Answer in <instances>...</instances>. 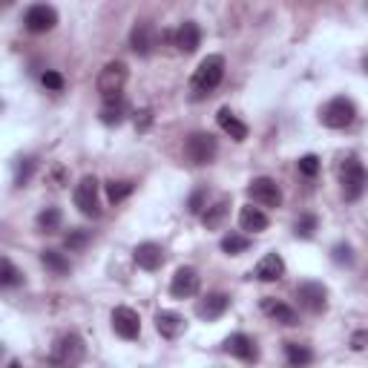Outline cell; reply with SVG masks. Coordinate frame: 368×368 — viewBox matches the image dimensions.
Wrapping results in <instances>:
<instances>
[{
    "mask_svg": "<svg viewBox=\"0 0 368 368\" xmlns=\"http://www.w3.org/2000/svg\"><path fill=\"white\" fill-rule=\"evenodd\" d=\"M199 285H201V276L196 268H179L170 282V293L175 299H190L199 293Z\"/></svg>",
    "mask_w": 368,
    "mask_h": 368,
    "instance_id": "obj_11",
    "label": "cell"
},
{
    "mask_svg": "<svg viewBox=\"0 0 368 368\" xmlns=\"http://www.w3.org/2000/svg\"><path fill=\"white\" fill-rule=\"evenodd\" d=\"M363 72H365V75H368V55L363 58Z\"/></svg>",
    "mask_w": 368,
    "mask_h": 368,
    "instance_id": "obj_40",
    "label": "cell"
},
{
    "mask_svg": "<svg viewBox=\"0 0 368 368\" xmlns=\"http://www.w3.org/2000/svg\"><path fill=\"white\" fill-rule=\"evenodd\" d=\"M72 199H75V208L84 216H93V219L101 216V208H98V179H95V175H84V179L75 184Z\"/></svg>",
    "mask_w": 368,
    "mask_h": 368,
    "instance_id": "obj_7",
    "label": "cell"
},
{
    "mask_svg": "<svg viewBox=\"0 0 368 368\" xmlns=\"http://www.w3.org/2000/svg\"><path fill=\"white\" fill-rule=\"evenodd\" d=\"M32 173H35V158H21L18 161V175H14V184L26 187L29 179H32Z\"/></svg>",
    "mask_w": 368,
    "mask_h": 368,
    "instance_id": "obj_33",
    "label": "cell"
},
{
    "mask_svg": "<svg viewBox=\"0 0 368 368\" xmlns=\"http://www.w3.org/2000/svg\"><path fill=\"white\" fill-rule=\"evenodd\" d=\"M81 360H84V343H81V336H78V334H64V336H58L49 363H55V365H75V363H81Z\"/></svg>",
    "mask_w": 368,
    "mask_h": 368,
    "instance_id": "obj_8",
    "label": "cell"
},
{
    "mask_svg": "<svg viewBox=\"0 0 368 368\" xmlns=\"http://www.w3.org/2000/svg\"><path fill=\"white\" fill-rule=\"evenodd\" d=\"M132 259L141 271H158L164 265V247L156 242H141L136 250H132Z\"/></svg>",
    "mask_w": 368,
    "mask_h": 368,
    "instance_id": "obj_14",
    "label": "cell"
},
{
    "mask_svg": "<svg viewBox=\"0 0 368 368\" xmlns=\"http://www.w3.org/2000/svg\"><path fill=\"white\" fill-rule=\"evenodd\" d=\"M354 119H357V107H354V101L345 98V95L331 98L319 112V121L328 130H345V127L354 124Z\"/></svg>",
    "mask_w": 368,
    "mask_h": 368,
    "instance_id": "obj_3",
    "label": "cell"
},
{
    "mask_svg": "<svg viewBox=\"0 0 368 368\" xmlns=\"http://www.w3.org/2000/svg\"><path fill=\"white\" fill-rule=\"evenodd\" d=\"M317 225H319V219L314 213H305L297 219V225H293V233H297L299 239H311L314 233H317Z\"/></svg>",
    "mask_w": 368,
    "mask_h": 368,
    "instance_id": "obj_30",
    "label": "cell"
},
{
    "mask_svg": "<svg viewBox=\"0 0 368 368\" xmlns=\"http://www.w3.org/2000/svg\"><path fill=\"white\" fill-rule=\"evenodd\" d=\"M64 245H66V250H84L86 245H90V233L81 230V228L69 230V233H66V239H64Z\"/></svg>",
    "mask_w": 368,
    "mask_h": 368,
    "instance_id": "obj_32",
    "label": "cell"
},
{
    "mask_svg": "<svg viewBox=\"0 0 368 368\" xmlns=\"http://www.w3.org/2000/svg\"><path fill=\"white\" fill-rule=\"evenodd\" d=\"M156 40H158V32H156V26L150 21H141L132 26V35H130V47L136 55H150L153 47H156Z\"/></svg>",
    "mask_w": 368,
    "mask_h": 368,
    "instance_id": "obj_13",
    "label": "cell"
},
{
    "mask_svg": "<svg viewBox=\"0 0 368 368\" xmlns=\"http://www.w3.org/2000/svg\"><path fill=\"white\" fill-rule=\"evenodd\" d=\"M247 196L256 204H262V208H279V204H282V190H279V184L271 179V175H259V179L250 182Z\"/></svg>",
    "mask_w": 368,
    "mask_h": 368,
    "instance_id": "obj_9",
    "label": "cell"
},
{
    "mask_svg": "<svg viewBox=\"0 0 368 368\" xmlns=\"http://www.w3.org/2000/svg\"><path fill=\"white\" fill-rule=\"evenodd\" d=\"M124 101H104V110H101V121H104L107 127H115V124H121L124 121Z\"/></svg>",
    "mask_w": 368,
    "mask_h": 368,
    "instance_id": "obj_27",
    "label": "cell"
},
{
    "mask_svg": "<svg viewBox=\"0 0 368 368\" xmlns=\"http://www.w3.org/2000/svg\"><path fill=\"white\" fill-rule=\"evenodd\" d=\"M40 81H43V86H47V90H52V93H61V90H64V75H61V72H55V69L43 72Z\"/></svg>",
    "mask_w": 368,
    "mask_h": 368,
    "instance_id": "obj_35",
    "label": "cell"
},
{
    "mask_svg": "<svg viewBox=\"0 0 368 368\" xmlns=\"http://www.w3.org/2000/svg\"><path fill=\"white\" fill-rule=\"evenodd\" d=\"M184 328H187V322L182 314H175V311H158L156 314V331L164 336V340H179Z\"/></svg>",
    "mask_w": 368,
    "mask_h": 368,
    "instance_id": "obj_17",
    "label": "cell"
},
{
    "mask_svg": "<svg viewBox=\"0 0 368 368\" xmlns=\"http://www.w3.org/2000/svg\"><path fill=\"white\" fill-rule=\"evenodd\" d=\"M340 184H343V196L345 201H357L368 190V170L360 164V158H345L340 167Z\"/></svg>",
    "mask_w": 368,
    "mask_h": 368,
    "instance_id": "obj_2",
    "label": "cell"
},
{
    "mask_svg": "<svg viewBox=\"0 0 368 368\" xmlns=\"http://www.w3.org/2000/svg\"><path fill=\"white\" fill-rule=\"evenodd\" d=\"M204 199H208V190L199 187L196 193L190 196V201H187V210H190V213H204Z\"/></svg>",
    "mask_w": 368,
    "mask_h": 368,
    "instance_id": "obj_37",
    "label": "cell"
},
{
    "mask_svg": "<svg viewBox=\"0 0 368 368\" xmlns=\"http://www.w3.org/2000/svg\"><path fill=\"white\" fill-rule=\"evenodd\" d=\"M331 259H334L336 265H351V262H354V247L345 245V242L334 245V247H331Z\"/></svg>",
    "mask_w": 368,
    "mask_h": 368,
    "instance_id": "obj_34",
    "label": "cell"
},
{
    "mask_svg": "<svg viewBox=\"0 0 368 368\" xmlns=\"http://www.w3.org/2000/svg\"><path fill=\"white\" fill-rule=\"evenodd\" d=\"M216 121H219V127H222L233 141H245V138H247V124H242L236 115L230 112V107H222V110H219Z\"/></svg>",
    "mask_w": 368,
    "mask_h": 368,
    "instance_id": "obj_21",
    "label": "cell"
},
{
    "mask_svg": "<svg viewBox=\"0 0 368 368\" xmlns=\"http://www.w3.org/2000/svg\"><path fill=\"white\" fill-rule=\"evenodd\" d=\"M225 351H228V354H233V357L245 360V363H254L259 357V348H256V343L250 340L247 334H230L225 340Z\"/></svg>",
    "mask_w": 368,
    "mask_h": 368,
    "instance_id": "obj_19",
    "label": "cell"
},
{
    "mask_svg": "<svg viewBox=\"0 0 368 368\" xmlns=\"http://www.w3.org/2000/svg\"><path fill=\"white\" fill-rule=\"evenodd\" d=\"M247 247H250V239L245 236V233H228V236L222 239V250L228 256H239Z\"/></svg>",
    "mask_w": 368,
    "mask_h": 368,
    "instance_id": "obj_28",
    "label": "cell"
},
{
    "mask_svg": "<svg viewBox=\"0 0 368 368\" xmlns=\"http://www.w3.org/2000/svg\"><path fill=\"white\" fill-rule=\"evenodd\" d=\"M228 213H230V196H222L216 204H210V208L201 213V225L208 228V230H216L219 225L225 222V216H228Z\"/></svg>",
    "mask_w": 368,
    "mask_h": 368,
    "instance_id": "obj_23",
    "label": "cell"
},
{
    "mask_svg": "<svg viewBox=\"0 0 368 368\" xmlns=\"http://www.w3.org/2000/svg\"><path fill=\"white\" fill-rule=\"evenodd\" d=\"M254 276L259 279V282H276V279L285 276V259L276 254V250H271V254H265L262 262L256 265Z\"/></svg>",
    "mask_w": 368,
    "mask_h": 368,
    "instance_id": "obj_15",
    "label": "cell"
},
{
    "mask_svg": "<svg viewBox=\"0 0 368 368\" xmlns=\"http://www.w3.org/2000/svg\"><path fill=\"white\" fill-rule=\"evenodd\" d=\"M124 84H127V64L124 61H110L98 75V93L104 95V101H119Z\"/></svg>",
    "mask_w": 368,
    "mask_h": 368,
    "instance_id": "obj_4",
    "label": "cell"
},
{
    "mask_svg": "<svg viewBox=\"0 0 368 368\" xmlns=\"http://www.w3.org/2000/svg\"><path fill=\"white\" fill-rule=\"evenodd\" d=\"M150 121H153V112L150 110L136 112V130H147V127H150Z\"/></svg>",
    "mask_w": 368,
    "mask_h": 368,
    "instance_id": "obj_38",
    "label": "cell"
},
{
    "mask_svg": "<svg viewBox=\"0 0 368 368\" xmlns=\"http://www.w3.org/2000/svg\"><path fill=\"white\" fill-rule=\"evenodd\" d=\"M21 282H23V273L14 268L12 259L0 262V285H3V288H14V285H21Z\"/></svg>",
    "mask_w": 368,
    "mask_h": 368,
    "instance_id": "obj_29",
    "label": "cell"
},
{
    "mask_svg": "<svg viewBox=\"0 0 368 368\" xmlns=\"http://www.w3.org/2000/svg\"><path fill=\"white\" fill-rule=\"evenodd\" d=\"M262 311L268 314L273 322H279V326H288V328L299 326V317H297V311H293L291 305H285V302L273 299V297H265V299H262Z\"/></svg>",
    "mask_w": 368,
    "mask_h": 368,
    "instance_id": "obj_18",
    "label": "cell"
},
{
    "mask_svg": "<svg viewBox=\"0 0 368 368\" xmlns=\"http://www.w3.org/2000/svg\"><path fill=\"white\" fill-rule=\"evenodd\" d=\"M58 23V12L47 3H38L26 12V18H23V26L29 29V32H35V35H43V32H49V29H55Z\"/></svg>",
    "mask_w": 368,
    "mask_h": 368,
    "instance_id": "obj_12",
    "label": "cell"
},
{
    "mask_svg": "<svg viewBox=\"0 0 368 368\" xmlns=\"http://www.w3.org/2000/svg\"><path fill=\"white\" fill-rule=\"evenodd\" d=\"M14 3V0H3V6H12Z\"/></svg>",
    "mask_w": 368,
    "mask_h": 368,
    "instance_id": "obj_41",
    "label": "cell"
},
{
    "mask_svg": "<svg viewBox=\"0 0 368 368\" xmlns=\"http://www.w3.org/2000/svg\"><path fill=\"white\" fill-rule=\"evenodd\" d=\"M112 331L119 334L121 340H138V334H141L138 314L132 311V308H127V305H119L112 311Z\"/></svg>",
    "mask_w": 368,
    "mask_h": 368,
    "instance_id": "obj_10",
    "label": "cell"
},
{
    "mask_svg": "<svg viewBox=\"0 0 368 368\" xmlns=\"http://www.w3.org/2000/svg\"><path fill=\"white\" fill-rule=\"evenodd\" d=\"M132 187H136V184H132V182H107V199L112 201V204H119V201H124L130 193H132Z\"/></svg>",
    "mask_w": 368,
    "mask_h": 368,
    "instance_id": "obj_31",
    "label": "cell"
},
{
    "mask_svg": "<svg viewBox=\"0 0 368 368\" xmlns=\"http://www.w3.org/2000/svg\"><path fill=\"white\" fill-rule=\"evenodd\" d=\"M61 222H64V213L58 210V208H47V210H40V213H38V228H40L43 233L61 230Z\"/></svg>",
    "mask_w": 368,
    "mask_h": 368,
    "instance_id": "obj_26",
    "label": "cell"
},
{
    "mask_svg": "<svg viewBox=\"0 0 368 368\" xmlns=\"http://www.w3.org/2000/svg\"><path fill=\"white\" fill-rule=\"evenodd\" d=\"M368 345V331H357L354 336H351V348L354 351H363Z\"/></svg>",
    "mask_w": 368,
    "mask_h": 368,
    "instance_id": "obj_39",
    "label": "cell"
},
{
    "mask_svg": "<svg viewBox=\"0 0 368 368\" xmlns=\"http://www.w3.org/2000/svg\"><path fill=\"white\" fill-rule=\"evenodd\" d=\"M239 225L247 233H262V230H268V216H265L259 208H254V204H245L242 213H239Z\"/></svg>",
    "mask_w": 368,
    "mask_h": 368,
    "instance_id": "obj_22",
    "label": "cell"
},
{
    "mask_svg": "<svg viewBox=\"0 0 368 368\" xmlns=\"http://www.w3.org/2000/svg\"><path fill=\"white\" fill-rule=\"evenodd\" d=\"M219 153V144L210 132H190L184 141V156L190 164H210Z\"/></svg>",
    "mask_w": 368,
    "mask_h": 368,
    "instance_id": "obj_5",
    "label": "cell"
},
{
    "mask_svg": "<svg viewBox=\"0 0 368 368\" xmlns=\"http://www.w3.org/2000/svg\"><path fill=\"white\" fill-rule=\"evenodd\" d=\"M175 47H179V52H184V55H193L201 47V29H199V23L184 21L179 26V32H175Z\"/></svg>",
    "mask_w": 368,
    "mask_h": 368,
    "instance_id": "obj_20",
    "label": "cell"
},
{
    "mask_svg": "<svg viewBox=\"0 0 368 368\" xmlns=\"http://www.w3.org/2000/svg\"><path fill=\"white\" fill-rule=\"evenodd\" d=\"M40 262H43V268H49L55 276H66V273L72 271L69 259L61 254V250H43V254H40Z\"/></svg>",
    "mask_w": 368,
    "mask_h": 368,
    "instance_id": "obj_24",
    "label": "cell"
},
{
    "mask_svg": "<svg viewBox=\"0 0 368 368\" xmlns=\"http://www.w3.org/2000/svg\"><path fill=\"white\" fill-rule=\"evenodd\" d=\"M297 299H299V308H305L308 314H326V308H328V288L322 282L308 279V282L297 285Z\"/></svg>",
    "mask_w": 368,
    "mask_h": 368,
    "instance_id": "obj_6",
    "label": "cell"
},
{
    "mask_svg": "<svg viewBox=\"0 0 368 368\" xmlns=\"http://www.w3.org/2000/svg\"><path fill=\"white\" fill-rule=\"evenodd\" d=\"M299 173H302V175H308V179H314V175L319 173V158H317L314 153L302 156V158H299Z\"/></svg>",
    "mask_w": 368,
    "mask_h": 368,
    "instance_id": "obj_36",
    "label": "cell"
},
{
    "mask_svg": "<svg viewBox=\"0 0 368 368\" xmlns=\"http://www.w3.org/2000/svg\"><path fill=\"white\" fill-rule=\"evenodd\" d=\"M285 360L291 365H308V363H314V351L299 343H285Z\"/></svg>",
    "mask_w": 368,
    "mask_h": 368,
    "instance_id": "obj_25",
    "label": "cell"
},
{
    "mask_svg": "<svg viewBox=\"0 0 368 368\" xmlns=\"http://www.w3.org/2000/svg\"><path fill=\"white\" fill-rule=\"evenodd\" d=\"M222 78H225V58L222 55H208L199 64L196 75H193V93H196V98L210 95L216 86L222 84Z\"/></svg>",
    "mask_w": 368,
    "mask_h": 368,
    "instance_id": "obj_1",
    "label": "cell"
},
{
    "mask_svg": "<svg viewBox=\"0 0 368 368\" xmlns=\"http://www.w3.org/2000/svg\"><path fill=\"white\" fill-rule=\"evenodd\" d=\"M230 308V297L228 293H222V291H216V293H208L204 299H199V305H196V314L201 317V319H219L225 311Z\"/></svg>",
    "mask_w": 368,
    "mask_h": 368,
    "instance_id": "obj_16",
    "label": "cell"
}]
</instances>
